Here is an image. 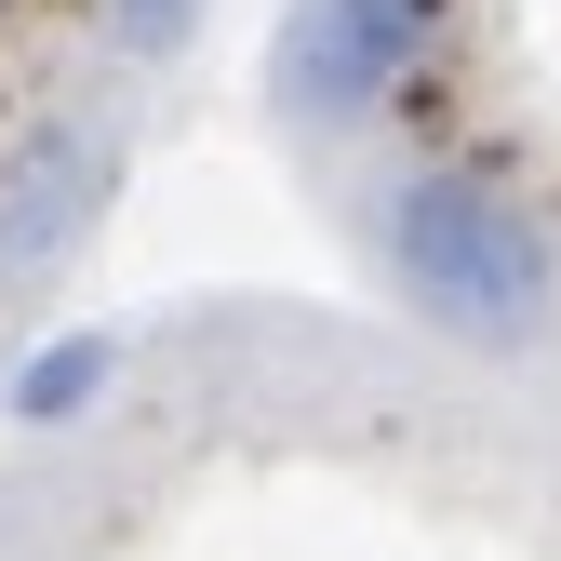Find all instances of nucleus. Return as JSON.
I'll list each match as a JSON object with an SVG mask.
<instances>
[{"label": "nucleus", "instance_id": "f257e3e1", "mask_svg": "<svg viewBox=\"0 0 561 561\" xmlns=\"http://www.w3.org/2000/svg\"><path fill=\"white\" fill-rule=\"evenodd\" d=\"M375 267H388V295L428 334H455V347H535L548 308H561L548 228L495 174H455V161H414V174L375 187Z\"/></svg>", "mask_w": 561, "mask_h": 561}, {"label": "nucleus", "instance_id": "f03ea898", "mask_svg": "<svg viewBox=\"0 0 561 561\" xmlns=\"http://www.w3.org/2000/svg\"><path fill=\"white\" fill-rule=\"evenodd\" d=\"M428 41H442V0H295L267 41V94H280V121L347 134L428 67Z\"/></svg>", "mask_w": 561, "mask_h": 561}, {"label": "nucleus", "instance_id": "7ed1b4c3", "mask_svg": "<svg viewBox=\"0 0 561 561\" xmlns=\"http://www.w3.org/2000/svg\"><path fill=\"white\" fill-rule=\"evenodd\" d=\"M94 187H107V148H94L81 121H41L27 148H14V174H0V267H54L67 241H81Z\"/></svg>", "mask_w": 561, "mask_h": 561}, {"label": "nucleus", "instance_id": "20e7f679", "mask_svg": "<svg viewBox=\"0 0 561 561\" xmlns=\"http://www.w3.org/2000/svg\"><path fill=\"white\" fill-rule=\"evenodd\" d=\"M121 375V334H54L14 362V428H67V414H94Z\"/></svg>", "mask_w": 561, "mask_h": 561}, {"label": "nucleus", "instance_id": "39448f33", "mask_svg": "<svg viewBox=\"0 0 561 561\" xmlns=\"http://www.w3.org/2000/svg\"><path fill=\"white\" fill-rule=\"evenodd\" d=\"M187 27H201V0H107L121 54H187Z\"/></svg>", "mask_w": 561, "mask_h": 561}]
</instances>
